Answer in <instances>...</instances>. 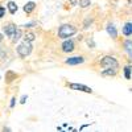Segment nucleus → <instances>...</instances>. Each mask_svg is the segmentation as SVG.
<instances>
[{
  "instance_id": "obj_1",
  "label": "nucleus",
  "mask_w": 132,
  "mask_h": 132,
  "mask_svg": "<svg viewBox=\"0 0 132 132\" xmlns=\"http://www.w3.org/2000/svg\"><path fill=\"white\" fill-rule=\"evenodd\" d=\"M77 33H78V28L74 24H61L57 30V36L58 38L65 40V38H71Z\"/></svg>"
},
{
  "instance_id": "obj_2",
  "label": "nucleus",
  "mask_w": 132,
  "mask_h": 132,
  "mask_svg": "<svg viewBox=\"0 0 132 132\" xmlns=\"http://www.w3.org/2000/svg\"><path fill=\"white\" fill-rule=\"evenodd\" d=\"M98 63L102 69H116V70H119V68H120L118 58L112 57V56H103L99 60Z\"/></svg>"
},
{
  "instance_id": "obj_3",
  "label": "nucleus",
  "mask_w": 132,
  "mask_h": 132,
  "mask_svg": "<svg viewBox=\"0 0 132 132\" xmlns=\"http://www.w3.org/2000/svg\"><path fill=\"white\" fill-rule=\"evenodd\" d=\"M33 52V45H32V42H28V41H24L23 42H20L19 45L16 46V53H17V56L20 58H27L29 57L30 54Z\"/></svg>"
},
{
  "instance_id": "obj_4",
  "label": "nucleus",
  "mask_w": 132,
  "mask_h": 132,
  "mask_svg": "<svg viewBox=\"0 0 132 132\" xmlns=\"http://www.w3.org/2000/svg\"><path fill=\"white\" fill-rule=\"evenodd\" d=\"M66 86L71 90H77V91H82V93H86V94H93V89L86 85H82V83H77V82H66Z\"/></svg>"
},
{
  "instance_id": "obj_5",
  "label": "nucleus",
  "mask_w": 132,
  "mask_h": 132,
  "mask_svg": "<svg viewBox=\"0 0 132 132\" xmlns=\"http://www.w3.org/2000/svg\"><path fill=\"white\" fill-rule=\"evenodd\" d=\"M2 29H3V35L7 36L8 38H11V37L13 36L15 30L17 29V25H16L15 23H7V24H4V25L2 27Z\"/></svg>"
},
{
  "instance_id": "obj_6",
  "label": "nucleus",
  "mask_w": 132,
  "mask_h": 132,
  "mask_svg": "<svg viewBox=\"0 0 132 132\" xmlns=\"http://www.w3.org/2000/svg\"><path fill=\"white\" fill-rule=\"evenodd\" d=\"M61 49L63 53H73L75 50V41L65 38V41L61 44Z\"/></svg>"
},
{
  "instance_id": "obj_7",
  "label": "nucleus",
  "mask_w": 132,
  "mask_h": 132,
  "mask_svg": "<svg viewBox=\"0 0 132 132\" xmlns=\"http://www.w3.org/2000/svg\"><path fill=\"white\" fill-rule=\"evenodd\" d=\"M65 63L69 66H77V65H82L85 63V57L83 56H74V57H69L65 60Z\"/></svg>"
},
{
  "instance_id": "obj_8",
  "label": "nucleus",
  "mask_w": 132,
  "mask_h": 132,
  "mask_svg": "<svg viewBox=\"0 0 132 132\" xmlns=\"http://www.w3.org/2000/svg\"><path fill=\"white\" fill-rule=\"evenodd\" d=\"M106 32L108 33V36L111 37L112 40H118V29H116V25L112 23V21H108L107 23Z\"/></svg>"
},
{
  "instance_id": "obj_9",
  "label": "nucleus",
  "mask_w": 132,
  "mask_h": 132,
  "mask_svg": "<svg viewBox=\"0 0 132 132\" xmlns=\"http://www.w3.org/2000/svg\"><path fill=\"white\" fill-rule=\"evenodd\" d=\"M36 8H37V5H36V3L33 2V0H29L28 3H25L24 4V7H23V11L25 12V15H32L33 12L36 11Z\"/></svg>"
},
{
  "instance_id": "obj_10",
  "label": "nucleus",
  "mask_w": 132,
  "mask_h": 132,
  "mask_svg": "<svg viewBox=\"0 0 132 132\" xmlns=\"http://www.w3.org/2000/svg\"><path fill=\"white\" fill-rule=\"evenodd\" d=\"M23 35H24L23 29L17 27V29H16V30H15V33H13V36L11 37V42H12V44H17V42H19V40H21Z\"/></svg>"
},
{
  "instance_id": "obj_11",
  "label": "nucleus",
  "mask_w": 132,
  "mask_h": 132,
  "mask_svg": "<svg viewBox=\"0 0 132 132\" xmlns=\"http://www.w3.org/2000/svg\"><path fill=\"white\" fill-rule=\"evenodd\" d=\"M5 8L8 9V12H9L11 15H16L17 11H19V5L13 2V0H9V2L7 3V7H5Z\"/></svg>"
},
{
  "instance_id": "obj_12",
  "label": "nucleus",
  "mask_w": 132,
  "mask_h": 132,
  "mask_svg": "<svg viewBox=\"0 0 132 132\" xmlns=\"http://www.w3.org/2000/svg\"><path fill=\"white\" fill-rule=\"evenodd\" d=\"M19 78V74L16 73V71H13V70H8L7 73H5V82L7 83H12L15 79H17Z\"/></svg>"
},
{
  "instance_id": "obj_13",
  "label": "nucleus",
  "mask_w": 132,
  "mask_h": 132,
  "mask_svg": "<svg viewBox=\"0 0 132 132\" xmlns=\"http://www.w3.org/2000/svg\"><path fill=\"white\" fill-rule=\"evenodd\" d=\"M122 33H123L124 37H131V35H132V24H131V21L124 23L123 29H122Z\"/></svg>"
},
{
  "instance_id": "obj_14",
  "label": "nucleus",
  "mask_w": 132,
  "mask_h": 132,
  "mask_svg": "<svg viewBox=\"0 0 132 132\" xmlns=\"http://www.w3.org/2000/svg\"><path fill=\"white\" fill-rule=\"evenodd\" d=\"M123 48L126 50V53L128 54V57H131V53H132V40L128 37L127 40H124L123 42Z\"/></svg>"
},
{
  "instance_id": "obj_15",
  "label": "nucleus",
  "mask_w": 132,
  "mask_h": 132,
  "mask_svg": "<svg viewBox=\"0 0 132 132\" xmlns=\"http://www.w3.org/2000/svg\"><path fill=\"white\" fill-rule=\"evenodd\" d=\"M118 71L119 70H116V69H102L101 75L102 77H115L118 74Z\"/></svg>"
},
{
  "instance_id": "obj_16",
  "label": "nucleus",
  "mask_w": 132,
  "mask_h": 132,
  "mask_svg": "<svg viewBox=\"0 0 132 132\" xmlns=\"http://www.w3.org/2000/svg\"><path fill=\"white\" fill-rule=\"evenodd\" d=\"M131 63H128V65H126L124 68H123V75H124V78L127 79V81H131Z\"/></svg>"
},
{
  "instance_id": "obj_17",
  "label": "nucleus",
  "mask_w": 132,
  "mask_h": 132,
  "mask_svg": "<svg viewBox=\"0 0 132 132\" xmlns=\"http://www.w3.org/2000/svg\"><path fill=\"white\" fill-rule=\"evenodd\" d=\"M23 40L24 41H28V42H33L36 40V35L33 32H27L25 35H23Z\"/></svg>"
},
{
  "instance_id": "obj_18",
  "label": "nucleus",
  "mask_w": 132,
  "mask_h": 132,
  "mask_svg": "<svg viewBox=\"0 0 132 132\" xmlns=\"http://www.w3.org/2000/svg\"><path fill=\"white\" fill-rule=\"evenodd\" d=\"M94 23V19L91 17V16H89V17H86L85 19V21H83V25H82V29L83 30H87L90 27H91V24Z\"/></svg>"
},
{
  "instance_id": "obj_19",
  "label": "nucleus",
  "mask_w": 132,
  "mask_h": 132,
  "mask_svg": "<svg viewBox=\"0 0 132 132\" xmlns=\"http://www.w3.org/2000/svg\"><path fill=\"white\" fill-rule=\"evenodd\" d=\"M78 5L82 8V9H86L91 5V0H78Z\"/></svg>"
},
{
  "instance_id": "obj_20",
  "label": "nucleus",
  "mask_w": 132,
  "mask_h": 132,
  "mask_svg": "<svg viewBox=\"0 0 132 132\" xmlns=\"http://www.w3.org/2000/svg\"><path fill=\"white\" fill-rule=\"evenodd\" d=\"M86 44H87V46H89L90 49H94L95 48V41H94V38H87L86 40Z\"/></svg>"
},
{
  "instance_id": "obj_21",
  "label": "nucleus",
  "mask_w": 132,
  "mask_h": 132,
  "mask_svg": "<svg viewBox=\"0 0 132 132\" xmlns=\"http://www.w3.org/2000/svg\"><path fill=\"white\" fill-rule=\"evenodd\" d=\"M37 21H30V23H27V24H23L21 27L23 28H33V27H37Z\"/></svg>"
},
{
  "instance_id": "obj_22",
  "label": "nucleus",
  "mask_w": 132,
  "mask_h": 132,
  "mask_svg": "<svg viewBox=\"0 0 132 132\" xmlns=\"http://www.w3.org/2000/svg\"><path fill=\"white\" fill-rule=\"evenodd\" d=\"M5 13H7V8L3 7V5H0V19H3L5 16Z\"/></svg>"
},
{
  "instance_id": "obj_23",
  "label": "nucleus",
  "mask_w": 132,
  "mask_h": 132,
  "mask_svg": "<svg viewBox=\"0 0 132 132\" xmlns=\"http://www.w3.org/2000/svg\"><path fill=\"white\" fill-rule=\"evenodd\" d=\"M16 106V96H12V98H11V103H9V107L11 108H13Z\"/></svg>"
},
{
  "instance_id": "obj_24",
  "label": "nucleus",
  "mask_w": 132,
  "mask_h": 132,
  "mask_svg": "<svg viewBox=\"0 0 132 132\" xmlns=\"http://www.w3.org/2000/svg\"><path fill=\"white\" fill-rule=\"evenodd\" d=\"M27 99H28V95H27V94H24L23 96L20 98V104H25V102H27Z\"/></svg>"
},
{
  "instance_id": "obj_25",
  "label": "nucleus",
  "mask_w": 132,
  "mask_h": 132,
  "mask_svg": "<svg viewBox=\"0 0 132 132\" xmlns=\"http://www.w3.org/2000/svg\"><path fill=\"white\" fill-rule=\"evenodd\" d=\"M69 3L71 4V7H74V5L78 4V3H77V0H69Z\"/></svg>"
},
{
  "instance_id": "obj_26",
  "label": "nucleus",
  "mask_w": 132,
  "mask_h": 132,
  "mask_svg": "<svg viewBox=\"0 0 132 132\" xmlns=\"http://www.w3.org/2000/svg\"><path fill=\"white\" fill-rule=\"evenodd\" d=\"M3 40H4V35H3V33H0V45H2Z\"/></svg>"
},
{
  "instance_id": "obj_27",
  "label": "nucleus",
  "mask_w": 132,
  "mask_h": 132,
  "mask_svg": "<svg viewBox=\"0 0 132 132\" xmlns=\"http://www.w3.org/2000/svg\"><path fill=\"white\" fill-rule=\"evenodd\" d=\"M91 124H85V126H82L81 128H79V131H82V129H85V128H87V127H90Z\"/></svg>"
},
{
  "instance_id": "obj_28",
  "label": "nucleus",
  "mask_w": 132,
  "mask_h": 132,
  "mask_svg": "<svg viewBox=\"0 0 132 132\" xmlns=\"http://www.w3.org/2000/svg\"><path fill=\"white\" fill-rule=\"evenodd\" d=\"M3 131H5V132L8 131V132H9V131H11V128H9V127H3Z\"/></svg>"
},
{
  "instance_id": "obj_29",
  "label": "nucleus",
  "mask_w": 132,
  "mask_h": 132,
  "mask_svg": "<svg viewBox=\"0 0 132 132\" xmlns=\"http://www.w3.org/2000/svg\"><path fill=\"white\" fill-rule=\"evenodd\" d=\"M77 40H78V41H82V40H83V36H81V35H79L78 37H77Z\"/></svg>"
}]
</instances>
